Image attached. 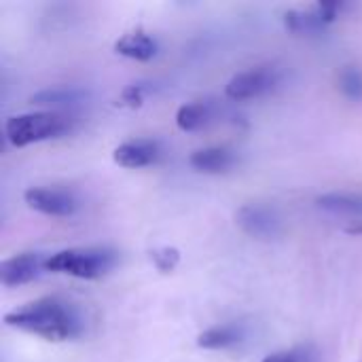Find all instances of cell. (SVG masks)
Returning a JSON list of instances; mask_svg holds the SVG:
<instances>
[{
    "label": "cell",
    "mask_w": 362,
    "mask_h": 362,
    "mask_svg": "<svg viewBox=\"0 0 362 362\" xmlns=\"http://www.w3.org/2000/svg\"><path fill=\"white\" fill-rule=\"evenodd\" d=\"M4 325L47 341H70L81 337L85 331V318L78 308L55 295L36 299L4 314Z\"/></svg>",
    "instance_id": "1"
},
{
    "label": "cell",
    "mask_w": 362,
    "mask_h": 362,
    "mask_svg": "<svg viewBox=\"0 0 362 362\" xmlns=\"http://www.w3.org/2000/svg\"><path fill=\"white\" fill-rule=\"evenodd\" d=\"M119 263V252L106 246H87V248H66L51 255L45 261L47 272L68 274L81 280H100L108 276Z\"/></svg>",
    "instance_id": "2"
},
{
    "label": "cell",
    "mask_w": 362,
    "mask_h": 362,
    "mask_svg": "<svg viewBox=\"0 0 362 362\" xmlns=\"http://www.w3.org/2000/svg\"><path fill=\"white\" fill-rule=\"evenodd\" d=\"M68 129H70V119H66L64 115L53 112V110L15 115L4 125L6 140L17 148L49 140V138H57V136L66 134Z\"/></svg>",
    "instance_id": "3"
},
{
    "label": "cell",
    "mask_w": 362,
    "mask_h": 362,
    "mask_svg": "<svg viewBox=\"0 0 362 362\" xmlns=\"http://www.w3.org/2000/svg\"><path fill=\"white\" fill-rule=\"evenodd\" d=\"M280 83H282V70L274 64H263L231 76V81L225 87V95L233 102L255 100L272 93L274 89H278Z\"/></svg>",
    "instance_id": "4"
},
{
    "label": "cell",
    "mask_w": 362,
    "mask_h": 362,
    "mask_svg": "<svg viewBox=\"0 0 362 362\" xmlns=\"http://www.w3.org/2000/svg\"><path fill=\"white\" fill-rule=\"evenodd\" d=\"M348 8L346 2H316L305 8H291L284 13V25L297 36H320Z\"/></svg>",
    "instance_id": "5"
},
{
    "label": "cell",
    "mask_w": 362,
    "mask_h": 362,
    "mask_svg": "<svg viewBox=\"0 0 362 362\" xmlns=\"http://www.w3.org/2000/svg\"><path fill=\"white\" fill-rule=\"evenodd\" d=\"M23 199L32 210H36L45 216L68 218V216H74L78 212V199L68 189L30 187V189H25Z\"/></svg>",
    "instance_id": "6"
},
{
    "label": "cell",
    "mask_w": 362,
    "mask_h": 362,
    "mask_svg": "<svg viewBox=\"0 0 362 362\" xmlns=\"http://www.w3.org/2000/svg\"><path fill=\"white\" fill-rule=\"evenodd\" d=\"M235 221L240 229L255 240H276L282 233V216L276 208L265 204H246L238 210Z\"/></svg>",
    "instance_id": "7"
},
{
    "label": "cell",
    "mask_w": 362,
    "mask_h": 362,
    "mask_svg": "<svg viewBox=\"0 0 362 362\" xmlns=\"http://www.w3.org/2000/svg\"><path fill=\"white\" fill-rule=\"evenodd\" d=\"M316 206L331 216L352 223L348 227L350 233H362V195L348 191H333L316 197Z\"/></svg>",
    "instance_id": "8"
},
{
    "label": "cell",
    "mask_w": 362,
    "mask_h": 362,
    "mask_svg": "<svg viewBox=\"0 0 362 362\" xmlns=\"http://www.w3.org/2000/svg\"><path fill=\"white\" fill-rule=\"evenodd\" d=\"M163 148L161 142L155 138H134L127 140L123 144H119L112 153L115 163H119L121 168H129V170H138V168H146L153 165L161 159Z\"/></svg>",
    "instance_id": "9"
},
{
    "label": "cell",
    "mask_w": 362,
    "mask_h": 362,
    "mask_svg": "<svg viewBox=\"0 0 362 362\" xmlns=\"http://www.w3.org/2000/svg\"><path fill=\"white\" fill-rule=\"evenodd\" d=\"M45 261L40 252H19L0 263V282L6 288L21 286L38 278L40 269H45Z\"/></svg>",
    "instance_id": "10"
},
{
    "label": "cell",
    "mask_w": 362,
    "mask_h": 362,
    "mask_svg": "<svg viewBox=\"0 0 362 362\" xmlns=\"http://www.w3.org/2000/svg\"><path fill=\"white\" fill-rule=\"evenodd\" d=\"M189 163L193 170L204 174H223L238 163V153L227 146H208L191 153Z\"/></svg>",
    "instance_id": "11"
},
{
    "label": "cell",
    "mask_w": 362,
    "mask_h": 362,
    "mask_svg": "<svg viewBox=\"0 0 362 362\" xmlns=\"http://www.w3.org/2000/svg\"><path fill=\"white\" fill-rule=\"evenodd\" d=\"M244 339H246V327L242 322H227L204 331L197 337V346L202 350H231L238 348Z\"/></svg>",
    "instance_id": "12"
},
{
    "label": "cell",
    "mask_w": 362,
    "mask_h": 362,
    "mask_svg": "<svg viewBox=\"0 0 362 362\" xmlns=\"http://www.w3.org/2000/svg\"><path fill=\"white\" fill-rule=\"evenodd\" d=\"M89 91L76 85H55V87H47L40 89L36 93L30 95V102L36 106H51V108H64V106H78L83 102H87Z\"/></svg>",
    "instance_id": "13"
},
{
    "label": "cell",
    "mask_w": 362,
    "mask_h": 362,
    "mask_svg": "<svg viewBox=\"0 0 362 362\" xmlns=\"http://www.w3.org/2000/svg\"><path fill=\"white\" fill-rule=\"evenodd\" d=\"M218 115V106L212 100H195L189 104H182L176 112V125L182 132H197L212 123V119Z\"/></svg>",
    "instance_id": "14"
},
{
    "label": "cell",
    "mask_w": 362,
    "mask_h": 362,
    "mask_svg": "<svg viewBox=\"0 0 362 362\" xmlns=\"http://www.w3.org/2000/svg\"><path fill=\"white\" fill-rule=\"evenodd\" d=\"M157 40L144 32V30H132V32H125L117 42H115V51L129 57V59H138V62H146L151 57L157 55Z\"/></svg>",
    "instance_id": "15"
},
{
    "label": "cell",
    "mask_w": 362,
    "mask_h": 362,
    "mask_svg": "<svg viewBox=\"0 0 362 362\" xmlns=\"http://www.w3.org/2000/svg\"><path fill=\"white\" fill-rule=\"evenodd\" d=\"M339 89L341 93L352 100L362 102V68L356 64H346L339 70Z\"/></svg>",
    "instance_id": "16"
},
{
    "label": "cell",
    "mask_w": 362,
    "mask_h": 362,
    "mask_svg": "<svg viewBox=\"0 0 362 362\" xmlns=\"http://www.w3.org/2000/svg\"><path fill=\"white\" fill-rule=\"evenodd\" d=\"M261 362H320V352L314 346L305 344V346H297L291 350L274 352Z\"/></svg>",
    "instance_id": "17"
},
{
    "label": "cell",
    "mask_w": 362,
    "mask_h": 362,
    "mask_svg": "<svg viewBox=\"0 0 362 362\" xmlns=\"http://www.w3.org/2000/svg\"><path fill=\"white\" fill-rule=\"evenodd\" d=\"M151 261H153V265H155L159 272L170 274V272H174V269L178 267V263H180V252H178V248H174V246H161V248H155V250L151 252Z\"/></svg>",
    "instance_id": "18"
},
{
    "label": "cell",
    "mask_w": 362,
    "mask_h": 362,
    "mask_svg": "<svg viewBox=\"0 0 362 362\" xmlns=\"http://www.w3.org/2000/svg\"><path fill=\"white\" fill-rule=\"evenodd\" d=\"M146 93H148V85H146V83H132V85H127V87L121 91V98H119L121 102H119V104L136 108V106H140V104L144 102Z\"/></svg>",
    "instance_id": "19"
}]
</instances>
